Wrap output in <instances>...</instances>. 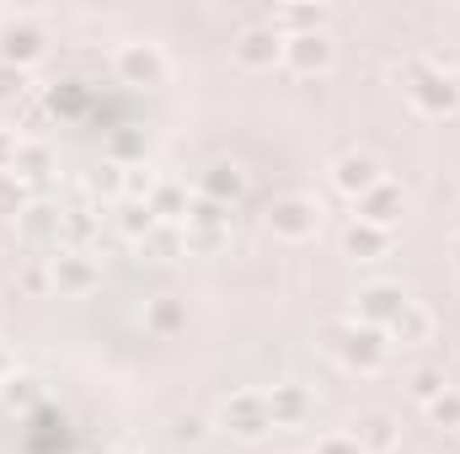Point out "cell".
Instances as JSON below:
<instances>
[{"label": "cell", "mask_w": 460, "mask_h": 454, "mask_svg": "<svg viewBox=\"0 0 460 454\" xmlns=\"http://www.w3.org/2000/svg\"><path fill=\"white\" fill-rule=\"evenodd\" d=\"M322 337H327V353L338 363H348V369H358V374H375L385 363V353H391L385 332L380 327H364V321H327Z\"/></svg>", "instance_id": "1"}, {"label": "cell", "mask_w": 460, "mask_h": 454, "mask_svg": "<svg viewBox=\"0 0 460 454\" xmlns=\"http://www.w3.org/2000/svg\"><path fill=\"white\" fill-rule=\"evenodd\" d=\"M316 225H322V204L311 193H284L268 209V230L284 240H305V235H316Z\"/></svg>", "instance_id": "2"}, {"label": "cell", "mask_w": 460, "mask_h": 454, "mask_svg": "<svg viewBox=\"0 0 460 454\" xmlns=\"http://www.w3.org/2000/svg\"><path fill=\"white\" fill-rule=\"evenodd\" d=\"M220 423H226V433H235V439H262V433L273 428L268 396H257V390H235L226 406H220Z\"/></svg>", "instance_id": "3"}, {"label": "cell", "mask_w": 460, "mask_h": 454, "mask_svg": "<svg viewBox=\"0 0 460 454\" xmlns=\"http://www.w3.org/2000/svg\"><path fill=\"white\" fill-rule=\"evenodd\" d=\"M380 182H385V166H380L369 150H348V155L332 161V188H338L343 198H353V204H358L369 188H380Z\"/></svg>", "instance_id": "4"}, {"label": "cell", "mask_w": 460, "mask_h": 454, "mask_svg": "<svg viewBox=\"0 0 460 454\" xmlns=\"http://www.w3.org/2000/svg\"><path fill=\"white\" fill-rule=\"evenodd\" d=\"M407 92H412V108L429 113V118H445V113H456L460 108V86L456 81L439 75V70H423V65H418V86H407Z\"/></svg>", "instance_id": "5"}, {"label": "cell", "mask_w": 460, "mask_h": 454, "mask_svg": "<svg viewBox=\"0 0 460 454\" xmlns=\"http://www.w3.org/2000/svg\"><path fill=\"white\" fill-rule=\"evenodd\" d=\"M402 305H407V289L402 284H369V289H358V321L364 327H391L396 316H402Z\"/></svg>", "instance_id": "6"}, {"label": "cell", "mask_w": 460, "mask_h": 454, "mask_svg": "<svg viewBox=\"0 0 460 454\" xmlns=\"http://www.w3.org/2000/svg\"><path fill=\"white\" fill-rule=\"evenodd\" d=\"M332 38L316 27V32H295V38H284V59L300 70V75H316V70H327L332 65Z\"/></svg>", "instance_id": "7"}, {"label": "cell", "mask_w": 460, "mask_h": 454, "mask_svg": "<svg viewBox=\"0 0 460 454\" xmlns=\"http://www.w3.org/2000/svg\"><path fill=\"white\" fill-rule=\"evenodd\" d=\"M279 54H284L279 27H246V32L235 38V65H241V70H268Z\"/></svg>", "instance_id": "8"}, {"label": "cell", "mask_w": 460, "mask_h": 454, "mask_svg": "<svg viewBox=\"0 0 460 454\" xmlns=\"http://www.w3.org/2000/svg\"><path fill=\"white\" fill-rule=\"evenodd\" d=\"M118 75H123L128 86H155V81L166 75V65H161V54H155L150 43H123V48H118Z\"/></svg>", "instance_id": "9"}, {"label": "cell", "mask_w": 460, "mask_h": 454, "mask_svg": "<svg viewBox=\"0 0 460 454\" xmlns=\"http://www.w3.org/2000/svg\"><path fill=\"white\" fill-rule=\"evenodd\" d=\"M385 342H402V347L434 342V310H429V305H418V300H407V305H402V316L385 327Z\"/></svg>", "instance_id": "10"}, {"label": "cell", "mask_w": 460, "mask_h": 454, "mask_svg": "<svg viewBox=\"0 0 460 454\" xmlns=\"http://www.w3.org/2000/svg\"><path fill=\"white\" fill-rule=\"evenodd\" d=\"M353 439H358L364 454H391L396 444H402V423H396L391 412H369V417H358Z\"/></svg>", "instance_id": "11"}, {"label": "cell", "mask_w": 460, "mask_h": 454, "mask_svg": "<svg viewBox=\"0 0 460 454\" xmlns=\"http://www.w3.org/2000/svg\"><path fill=\"white\" fill-rule=\"evenodd\" d=\"M353 209H358V220H364V225L391 230V220L402 214V188H396V182H380V188H369Z\"/></svg>", "instance_id": "12"}, {"label": "cell", "mask_w": 460, "mask_h": 454, "mask_svg": "<svg viewBox=\"0 0 460 454\" xmlns=\"http://www.w3.org/2000/svg\"><path fill=\"white\" fill-rule=\"evenodd\" d=\"M97 284V262L92 257H81V251H59L54 257V289L59 294H86Z\"/></svg>", "instance_id": "13"}, {"label": "cell", "mask_w": 460, "mask_h": 454, "mask_svg": "<svg viewBox=\"0 0 460 454\" xmlns=\"http://www.w3.org/2000/svg\"><path fill=\"white\" fill-rule=\"evenodd\" d=\"M38 54H43V32H38V27L11 22V27L0 32V65H32Z\"/></svg>", "instance_id": "14"}, {"label": "cell", "mask_w": 460, "mask_h": 454, "mask_svg": "<svg viewBox=\"0 0 460 454\" xmlns=\"http://www.w3.org/2000/svg\"><path fill=\"white\" fill-rule=\"evenodd\" d=\"M199 188H204V198H215V204H226L230 209V204L246 193V171H241V166H226V161H215L209 177H204Z\"/></svg>", "instance_id": "15"}, {"label": "cell", "mask_w": 460, "mask_h": 454, "mask_svg": "<svg viewBox=\"0 0 460 454\" xmlns=\"http://www.w3.org/2000/svg\"><path fill=\"white\" fill-rule=\"evenodd\" d=\"M268 412H273V423H300V417L311 412V396H305L300 385H273Z\"/></svg>", "instance_id": "16"}, {"label": "cell", "mask_w": 460, "mask_h": 454, "mask_svg": "<svg viewBox=\"0 0 460 454\" xmlns=\"http://www.w3.org/2000/svg\"><path fill=\"white\" fill-rule=\"evenodd\" d=\"M343 246L353 257H385L391 251V230H375V225H364V220H353L343 235Z\"/></svg>", "instance_id": "17"}, {"label": "cell", "mask_w": 460, "mask_h": 454, "mask_svg": "<svg viewBox=\"0 0 460 454\" xmlns=\"http://www.w3.org/2000/svg\"><path fill=\"white\" fill-rule=\"evenodd\" d=\"M182 321H188V310L177 305V294L150 300V332H155V337H177V332H182Z\"/></svg>", "instance_id": "18"}, {"label": "cell", "mask_w": 460, "mask_h": 454, "mask_svg": "<svg viewBox=\"0 0 460 454\" xmlns=\"http://www.w3.org/2000/svg\"><path fill=\"white\" fill-rule=\"evenodd\" d=\"M11 171H16L22 182H27V177H43V171H49V150H43V144H22Z\"/></svg>", "instance_id": "19"}, {"label": "cell", "mask_w": 460, "mask_h": 454, "mask_svg": "<svg viewBox=\"0 0 460 454\" xmlns=\"http://www.w3.org/2000/svg\"><path fill=\"white\" fill-rule=\"evenodd\" d=\"M412 396H418L423 406L439 401V396H445V369H418V374H412Z\"/></svg>", "instance_id": "20"}, {"label": "cell", "mask_w": 460, "mask_h": 454, "mask_svg": "<svg viewBox=\"0 0 460 454\" xmlns=\"http://www.w3.org/2000/svg\"><path fill=\"white\" fill-rule=\"evenodd\" d=\"M22 204H27L22 177L16 171H0V214H22Z\"/></svg>", "instance_id": "21"}, {"label": "cell", "mask_w": 460, "mask_h": 454, "mask_svg": "<svg viewBox=\"0 0 460 454\" xmlns=\"http://www.w3.org/2000/svg\"><path fill=\"white\" fill-rule=\"evenodd\" d=\"M429 417L439 428H460V390H445L439 401H429Z\"/></svg>", "instance_id": "22"}, {"label": "cell", "mask_w": 460, "mask_h": 454, "mask_svg": "<svg viewBox=\"0 0 460 454\" xmlns=\"http://www.w3.org/2000/svg\"><path fill=\"white\" fill-rule=\"evenodd\" d=\"M322 16H327L322 5H289V11H279V22H284V27H300V32H316Z\"/></svg>", "instance_id": "23"}, {"label": "cell", "mask_w": 460, "mask_h": 454, "mask_svg": "<svg viewBox=\"0 0 460 454\" xmlns=\"http://www.w3.org/2000/svg\"><path fill=\"white\" fill-rule=\"evenodd\" d=\"M182 240H188V235H177V230H150V235H145V251H150L155 262H166Z\"/></svg>", "instance_id": "24"}, {"label": "cell", "mask_w": 460, "mask_h": 454, "mask_svg": "<svg viewBox=\"0 0 460 454\" xmlns=\"http://www.w3.org/2000/svg\"><path fill=\"white\" fill-rule=\"evenodd\" d=\"M316 454H364V450H358L353 433H327V439L316 444Z\"/></svg>", "instance_id": "25"}, {"label": "cell", "mask_w": 460, "mask_h": 454, "mask_svg": "<svg viewBox=\"0 0 460 454\" xmlns=\"http://www.w3.org/2000/svg\"><path fill=\"white\" fill-rule=\"evenodd\" d=\"M16 150H22L16 128H0V171H11V166H16Z\"/></svg>", "instance_id": "26"}, {"label": "cell", "mask_w": 460, "mask_h": 454, "mask_svg": "<svg viewBox=\"0 0 460 454\" xmlns=\"http://www.w3.org/2000/svg\"><path fill=\"white\" fill-rule=\"evenodd\" d=\"M5 385H11V390H5L11 406H27V401H32V380H27V374H16V380H5Z\"/></svg>", "instance_id": "27"}, {"label": "cell", "mask_w": 460, "mask_h": 454, "mask_svg": "<svg viewBox=\"0 0 460 454\" xmlns=\"http://www.w3.org/2000/svg\"><path fill=\"white\" fill-rule=\"evenodd\" d=\"M177 439H188V444H199V439H204V423H199V417H182V428H177Z\"/></svg>", "instance_id": "28"}, {"label": "cell", "mask_w": 460, "mask_h": 454, "mask_svg": "<svg viewBox=\"0 0 460 454\" xmlns=\"http://www.w3.org/2000/svg\"><path fill=\"white\" fill-rule=\"evenodd\" d=\"M0 380H11V353H5V342H0Z\"/></svg>", "instance_id": "29"}, {"label": "cell", "mask_w": 460, "mask_h": 454, "mask_svg": "<svg viewBox=\"0 0 460 454\" xmlns=\"http://www.w3.org/2000/svg\"><path fill=\"white\" fill-rule=\"evenodd\" d=\"M456 267H460V235H456Z\"/></svg>", "instance_id": "30"}]
</instances>
